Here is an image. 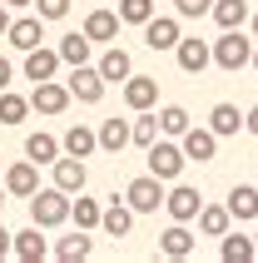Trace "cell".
Masks as SVG:
<instances>
[{
    "label": "cell",
    "mask_w": 258,
    "mask_h": 263,
    "mask_svg": "<svg viewBox=\"0 0 258 263\" xmlns=\"http://www.w3.org/2000/svg\"><path fill=\"white\" fill-rule=\"evenodd\" d=\"M70 214H75V194H65L60 184L30 199V223H40V229H60V223H70Z\"/></svg>",
    "instance_id": "1"
},
{
    "label": "cell",
    "mask_w": 258,
    "mask_h": 263,
    "mask_svg": "<svg viewBox=\"0 0 258 263\" xmlns=\"http://www.w3.org/2000/svg\"><path fill=\"white\" fill-rule=\"evenodd\" d=\"M253 50H258V45L248 40L244 30H224V35L214 40V65L229 70V74H238L244 65H253Z\"/></svg>",
    "instance_id": "2"
},
{
    "label": "cell",
    "mask_w": 258,
    "mask_h": 263,
    "mask_svg": "<svg viewBox=\"0 0 258 263\" xmlns=\"http://www.w3.org/2000/svg\"><path fill=\"white\" fill-rule=\"evenodd\" d=\"M144 154H149V174H159L164 184H179V174H184L189 154H184V144H174V134H169V139H154Z\"/></svg>",
    "instance_id": "3"
},
{
    "label": "cell",
    "mask_w": 258,
    "mask_h": 263,
    "mask_svg": "<svg viewBox=\"0 0 258 263\" xmlns=\"http://www.w3.org/2000/svg\"><path fill=\"white\" fill-rule=\"evenodd\" d=\"M124 199L134 204V214H159V204H164L169 194H164V179L159 174H139V179H129Z\"/></svg>",
    "instance_id": "4"
},
{
    "label": "cell",
    "mask_w": 258,
    "mask_h": 263,
    "mask_svg": "<svg viewBox=\"0 0 258 263\" xmlns=\"http://www.w3.org/2000/svg\"><path fill=\"white\" fill-rule=\"evenodd\" d=\"M65 85H70V95H75L80 104H100L109 80L100 74V65H70V80H65Z\"/></svg>",
    "instance_id": "5"
},
{
    "label": "cell",
    "mask_w": 258,
    "mask_h": 263,
    "mask_svg": "<svg viewBox=\"0 0 258 263\" xmlns=\"http://www.w3.org/2000/svg\"><path fill=\"white\" fill-rule=\"evenodd\" d=\"M179 20H184V15H154V20L144 25V45H149V50H179V40H184Z\"/></svg>",
    "instance_id": "6"
},
{
    "label": "cell",
    "mask_w": 258,
    "mask_h": 263,
    "mask_svg": "<svg viewBox=\"0 0 258 263\" xmlns=\"http://www.w3.org/2000/svg\"><path fill=\"white\" fill-rule=\"evenodd\" d=\"M70 85H60V80H40V85L30 89V104L40 109V115H65L70 109Z\"/></svg>",
    "instance_id": "7"
},
{
    "label": "cell",
    "mask_w": 258,
    "mask_h": 263,
    "mask_svg": "<svg viewBox=\"0 0 258 263\" xmlns=\"http://www.w3.org/2000/svg\"><path fill=\"white\" fill-rule=\"evenodd\" d=\"M5 189L15 194V199H35V194H40V164L30 159H20V164H10V169H5Z\"/></svg>",
    "instance_id": "8"
},
{
    "label": "cell",
    "mask_w": 258,
    "mask_h": 263,
    "mask_svg": "<svg viewBox=\"0 0 258 263\" xmlns=\"http://www.w3.org/2000/svg\"><path fill=\"white\" fill-rule=\"evenodd\" d=\"M60 65H65V55H60V45L55 50H45V45H35V50H25V80H55Z\"/></svg>",
    "instance_id": "9"
},
{
    "label": "cell",
    "mask_w": 258,
    "mask_h": 263,
    "mask_svg": "<svg viewBox=\"0 0 258 263\" xmlns=\"http://www.w3.org/2000/svg\"><path fill=\"white\" fill-rule=\"evenodd\" d=\"M174 60H179V70H184V74H204L209 65H214V45H204L199 35H194V40H179Z\"/></svg>",
    "instance_id": "10"
},
{
    "label": "cell",
    "mask_w": 258,
    "mask_h": 263,
    "mask_svg": "<svg viewBox=\"0 0 258 263\" xmlns=\"http://www.w3.org/2000/svg\"><path fill=\"white\" fill-rule=\"evenodd\" d=\"M124 104L139 115V109H154L159 104V80L154 74H129L124 80Z\"/></svg>",
    "instance_id": "11"
},
{
    "label": "cell",
    "mask_w": 258,
    "mask_h": 263,
    "mask_svg": "<svg viewBox=\"0 0 258 263\" xmlns=\"http://www.w3.org/2000/svg\"><path fill=\"white\" fill-rule=\"evenodd\" d=\"M50 169H55V184H60L65 194H85L89 169H85V159H80V154H65V159H55Z\"/></svg>",
    "instance_id": "12"
},
{
    "label": "cell",
    "mask_w": 258,
    "mask_h": 263,
    "mask_svg": "<svg viewBox=\"0 0 258 263\" xmlns=\"http://www.w3.org/2000/svg\"><path fill=\"white\" fill-rule=\"evenodd\" d=\"M164 209H169V219L194 223V219H199V209H204V199H199V189H189V184H174L169 199H164Z\"/></svg>",
    "instance_id": "13"
},
{
    "label": "cell",
    "mask_w": 258,
    "mask_h": 263,
    "mask_svg": "<svg viewBox=\"0 0 258 263\" xmlns=\"http://www.w3.org/2000/svg\"><path fill=\"white\" fill-rule=\"evenodd\" d=\"M5 40L25 55V50H35V45L45 40V15H20V20H10V35Z\"/></svg>",
    "instance_id": "14"
},
{
    "label": "cell",
    "mask_w": 258,
    "mask_h": 263,
    "mask_svg": "<svg viewBox=\"0 0 258 263\" xmlns=\"http://www.w3.org/2000/svg\"><path fill=\"white\" fill-rule=\"evenodd\" d=\"M179 144H184V154H189V159H194V164H209V159H214V154H218V134L209 129V124H199V129L189 124V134H184V139H179Z\"/></svg>",
    "instance_id": "15"
},
{
    "label": "cell",
    "mask_w": 258,
    "mask_h": 263,
    "mask_svg": "<svg viewBox=\"0 0 258 263\" xmlns=\"http://www.w3.org/2000/svg\"><path fill=\"white\" fill-rule=\"evenodd\" d=\"M134 144V119H104L100 124V149L104 154H124Z\"/></svg>",
    "instance_id": "16"
},
{
    "label": "cell",
    "mask_w": 258,
    "mask_h": 263,
    "mask_svg": "<svg viewBox=\"0 0 258 263\" xmlns=\"http://www.w3.org/2000/svg\"><path fill=\"white\" fill-rule=\"evenodd\" d=\"M119 25H124V20H119V10H89V15H85V35H89L95 45L119 40Z\"/></svg>",
    "instance_id": "17"
},
{
    "label": "cell",
    "mask_w": 258,
    "mask_h": 263,
    "mask_svg": "<svg viewBox=\"0 0 258 263\" xmlns=\"http://www.w3.org/2000/svg\"><path fill=\"white\" fill-rule=\"evenodd\" d=\"M159 253H164V258H189V253H194V234H189V223L174 219L169 229L159 234Z\"/></svg>",
    "instance_id": "18"
},
{
    "label": "cell",
    "mask_w": 258,
    "mask_h": 263,
    "mask_svg": "<svg viewBox=\"0 0 258 263\" xmlns=\"http://www.w3.org/2000/svg\"><path fill=\"white\" fill-rule=\"evenodd\" d=\"M104 234L109 238H129V229H134V204H119V199H109V204H104V223H100Z\"/></svg>",
    "instance_id": "19"
},
{
    "label": "cell",
    "mask_w": 258,
    "mask_h": 263,
    "mask_svg": "<svg viewBox=\"0 0 258 263\" xmlns=\"http://www.w3.org/2000/svg\"><path fill=\"white\" fill-rule=\"evenodd\" d=\"M45 253H50V243H45V229H40V223H30L25 234H15V258H20V263H40Z\"/></svg>",
    "instance_id": "20"
},
{
    "label": "cell",
    "mask_w": 258,
    "mask_h": 263,
    "mask_svg": "<svg viewBox=\"0 0 258 263\" xmlns=\"http://www.w3.org/2000/svg\"><path fill=\"white\" fill-rule=\"evenodd\" d=\"M100 74L109 80V85H124L129 74H134V60H129V50H119V45H109L100 55Z\"/></svg>",
    "instance_id": "21"
},
{
    "label": "cell",
    "mask_w": 258,
    "mask_h": 263,
    "mask_svg": "<svg viewBox=\"0 0 258 263\" xmlns=\"http://www.w3.org/2000/svg\"><path fill=\"white\" fill-rule=\"evenodd\" d=\"M244 119H248V115H238V104L224 100V104H214V109H209V129H214L218 139H229V134L244 129Z\"/></svg>",
    "instance_id": "22"
},
{
    "label": "cell",
    "mask_w": 258,
    "mask_h": 263,
    "mask_svg": "<svg viewBox=\"0 0 258 263\" xmlns=\"http://www.w3.org/2000/svg\"><path fill=\"white\" fill-rule=\"evenodd\" d=\"M229 223H233L229 204H204L199 209V234L204 238H224V234H229Z\"/></svg>",
    "instance_id": "23"
},
{
    "label": "cell",
    "mask_w": 258,
    "mask_h": 263,
    "mask_svg": "<svg viewBox=\"0 0 258 263\" xmlns=\"http://www.w3.org/2000/svg\"><path fill=\"white\" fill-rule=\"evenodd\" d=\"M89 253H95L89 229H75L70 238H60V243H55V258H60V263H80V258H89Z\"/></svg>",
    "instance_id": "24"
},
{
    "label": "cell",
    "mask_w": 258,
    "mask_h": 263,
    "mask_svg": "<svg viewBox=\"0 0 258 263\" xmlns=\"http://www.w3.org/2000/svg\"><path fill=\"white\" fill-rule=\"evenodd\" d=\"M229 214H233L238 223H253V219H258V189H253V184H233Z\"/></svg>",
    "instance_id": "25"
},
{
    "label": "cell",
    "mask_w": 258,
    "mask_h": 263,
    "mask_svg": "<svg viewBox=\"0 0 258 263\" xmlns=\"http://www.w3.org/2000/svg\"><path fill=\"white\" fill-rule=\"evenodd\" d=\"M25 154H30V159H35V164H55L60 159V154H65V139H55V134H30V139H25Z\"/></svg>",
    "instance_id": "26"
},
{
    "label": "cell",
    "mask_w": 258,
    "mask_h": 263,
    "mask_svg": "<svg viewBox=\"0 0 258 263\" xmlns=\"http://www.w3.org/2000/svg\"><path fill=\"white\" fill-rule=\"evenodd\" d=\"M244 20H253L248 0H214V25L218 30H244Z\"/></svg>",
    "instance_id": "27"
},
{
    "label": "cell",
    "mask_w": 258,
    "mask_h": 263,
    "mask_svg": "<svg viewBox=\"0 0 258 263\" xmlns=\"http://www.w3.org/2000/svg\"><path fill=\"white\" fill-rule=\"evenodd\" d=\"M218 258H224V263H248V258H258V238H248V234H224Z\"/></svg>",
    "instance_id": "28"
},
{
    "label": "cell",
    "mask_w": 258,
    "mask_h": 263,
    "mask_svg": "<svg viewBox=\"0 0 258 263\" xmlns=\"http://www.w3.org/2000/svg\"><path fill=\"white\" fill-rule=\"evenodd\" d=\"M95 149H100V129H85V124H70V129H65V154L89 159Z\"/></svg>",
    "instance_id": "29"
},
{
    "label": "cell",
    "mask_w": 258,
    "mask_h": 263,
    "mask_svg": "<svg viewBox=\"0 0 258 263\" xmlns=\"http://www.w3.org/2000/svg\"><path fill=\"white\" fill-rule=\"evenodd\" d=\"M30 109H35V104H30L25 95H15V89H0V124H25Z\"/></svg>",
    "instance_id": "30"
},
{
    "label": "cell",
    "mask_w": 258,
    "mask_h": 263,
    "mask_svg": "<svg viewBox=\"0 0 258 263\" xmlns=\"http://www.w3.org/2000/svg\"><path fill=\"white\" fill-rule=\"evenodd\" d=\"M70 219H75V229H100V223H104V204L75 194V214H70Z\"/></svg>",
    "instance_id": "31"
},
{
    "label": "cell",
    "mask_w": 258,
    "mask_h": 263,
    "mask_svg": "<svg viewBox=\"0 0 258 263\" xmlns=\"http://www.w3.org/2000/svg\"><path fill=\"white\" fill-rule=\"evenodd\" d=\"M89 50H95V40H89L85 30H75V35H65V40H60L65 65H89Z\"/></svg>",
    "instance_id": "32"
},
{
    "label": "cell",
    "mask_w": 258,
    "mask_h": 263,
    "mask_svg": "<svg viewBox=\"0 0 258 263\" xmlns=\"http://www.w3.org/2000/svg\"><path fill=\"white\" fill-rule=\"evenodd\" d=\"M159 129L174 134V139H184L189 134V109L184 104H164V109H159Z\"/></svg>",
    "instance_id": "33"
},
{
    "label": "cell",
    "mask_w": 258,
    "mask_h": 263,
    "mask_svg": "<svg viewBox=\"0 0 258 263\" xmlns=\"http://www.w3.org/2000/svg\"><path fill=\"white\" fill-rule=\"evenodd\" d=\"M119 20L144 30L149 20H154V0H119Z\"/></svg>",
    "instance_id": "34"
},
{
    "label": "cell",
    "mask_w": 258,
    "mask_h": 263,
    "mask_svg": "<svg viewBox=\"0 0 258 263\" xmlns=\"http://www.w3.org/2000/svg\"><path fill=\"white\" fill-rule=\"evenodd\" d=\"M159 134H164V129H159V115L139 109V119H134V144H139V149H149V144L159 139Z\"/></svg>",
    "instance_id": "35"
},
{
    "label": "cell",
    "mask_w": 258,
    "mask_h": 263,
    "mask_svg": "<svg viewBox=\"0 0 258 263\" xmlns=\"http://www.w3.org/2000/svg\"><path fill=\"white\" fill-rule=\"evenodd\" d=\"M174 15H184V20H199V15H214V0H174Z\"/></svg>",
    "instance_id": "36"
},
{
    "label": "cell",
    "mask_w": 258,
    "mask_h": 263,
    "mask_svg": "<svg viewBox=\"0 0 258 263\" xmlns=\"http://www.w3.org/2000/svg\"><path fill=\"white\" fill-rule=\"evenodd\" d=\"M35 10H40L45 20H65V15H70V0H35Z\"/></svg>",
    "instance_id": "37"
},
{
    "label": "cell",
    "mask_w": 258,
    "mask_h": 263,
    "mask_svg": "<svg viewBox=\"0 0 258 263\" xmlns=\"http://www.w3.org/2000/svg\"><path fill=\"white\" fill-rule=\"evenodd\" d=\"M10 80H15V65L0 55V89H10Z\"/></svg>",
    "instance_id": "38"
},
{
    "label": "cell",
    "mask_w": 258,
    "mask_h": 263,
    "mask_svg": "<svg viewBox=\"0 0 258 263\" xmlns=\"http://www.w3.org/2000/svg\"><path fill=\"white\" fill-rule=\"evenodd\" d=\"M5 253H15V234H5V229H0V258H5Z\"/></svg>",
    "instance_id": "39"
},
{
    "label": "cell",
    "mask_w": 258,
    "mask_h": 263,
    "mask_svg": "<svg viewBox=\"0 0 258 263\" xmlns=\"http://www.w3.org/2000/svg\"><path fill=\"white\" fill-rule=\"evenodd\" d=\"M0 35H10V5L0 0Z\"/></svg>",
    "instance_id": "40"
},
{
    "label": "cell",
    "mask_w": 258,
    "mask_h": 263,
    "mask_svg": "<svg viewBox=\"0 0 258 263\" xmlns=\"http://www.w3.org/2000/svg\"><path fill=\"white\" fill-rule=\"evenodd\" d=\"M244 129H248V134H258V104H253V109H248V119H244Z\"/></svg>",
    "instance_id": "41"
},
{
    "label": "cell",
    "mask_w": 258,
    "mask_h": 263,
    "mask_svg": "<svg viewBox=\"0 0 258 263\" xmlns=\"http://www.w3.org/2000/svg\"><path fill=\"white\" fill-rule=\"evenodd\" d=\"M5 5H10V10H25V5H35V0H5Z\"/></svg>",
    "instance_id": "42"
},
{
    "label": "cell",
    "mask_w": 258,
    "mask_h": 263,
    "mask_svg": "<svg viewBox=\"0 0 258 263\" xmlns=\"http://www.w3.org/2000/svg\"><path fill=\"white\" fill-rule=\"evenodd\" d=\"M5 194H10V189H0V209H5Z\"/></svg>",
    "instance_id": "43"
},
{
    "label": "cell",
    "mask_w": 258,
    "mask_h": 263,
    "mask_svg": "<svg viewBox=\"0 0 258 263\" xmlns=\"http://www.w3.org/2000/svg\"><path fill=\"white\" fill-rule=\"evenodd\" d=\"M253 35H258V10H253Z\"/></svg>",
    "instance_id": "44"
},
{
    "label": "cell",
    "mask_w": 258,
    "mask_h": 263,
    "mask_svg": "<svg viewBox=\"0 0 258 263\" xmlns=\"http://www.w3.org/2000/svg\"><path fill=\"white\" fill-rule=\"evenodd\" d=\"M253 70H258V50H253Z\"/></svg>",
    "instance_id": "45"
},
{
    "label": "cell",
    "mask_w": 258,
    "mask_h": 263,
    "mask_svg": "<svg viewBox=\"0 0 258 263\" xmlns=\"http://www.w3.org/2000/svg\"><path fill=\"white\" fill-rule=\"evenodd\" d=\"M253 238H258V229H253Z\"/></svg>",
    "instance_id": "46"
}]
</instances>
